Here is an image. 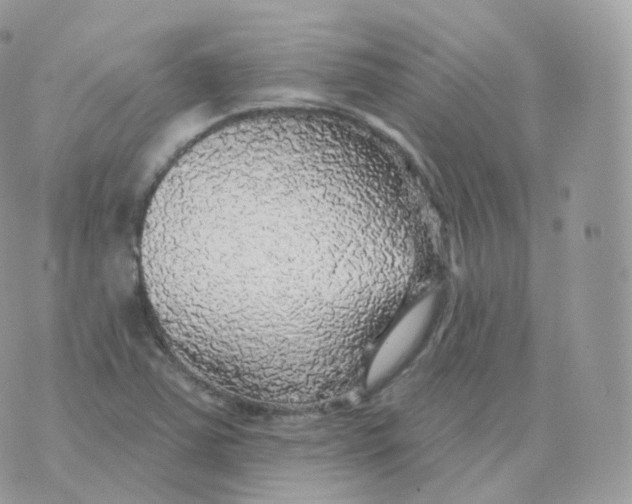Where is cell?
Instances as JSON below:
<instances>
[{
	"mask_svg": "<svg viewBox=\"0 0 632 504\" xmlns=\"http://www.w3.org/2000/svg\"><path fill=\"white\" fill-rule=\"evenodd\" d=\"M431 310L432 301L425 299L391 329L373 357L368 373L369 382L380 383L401 365L424 332Z\"/></svg>",
	"mask_w": 632,
	"mask_h": 504,
	"instance_id": "cell-1",
	"label": "cell"
}]
</instances>
